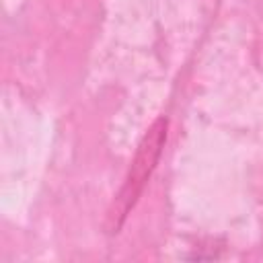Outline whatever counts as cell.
Wrapping results in <instances>:
<instances>
[{
	"label": "cell",
	"mask_w": 263,
	"mask_h": 263,
	"mask_svg": "<svg viewBox=\"0 0 263 263\" xmlns=\"http://www.w3.org/2000/svg\"><path fill=\"white\" fill-rule=\"evenodd\" d=\"M164 142H166V119L160 117L150 125V129L142 138V142L136 150V156L132 160V166L123 179V185H121V189H119V193H117V197H115V201L107 214L111 232H117L121 228L129 210L136 205L140 193L146 187V181L150 179L152 171L156 168V164L160 160Z\"/></svg>",
	"instance_id": "1"
}]
</instances>
